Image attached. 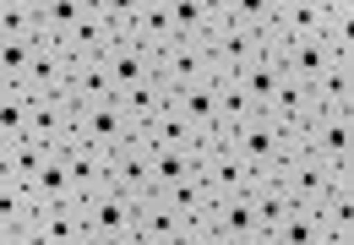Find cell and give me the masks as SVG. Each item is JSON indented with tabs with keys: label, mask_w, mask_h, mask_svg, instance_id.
Listing matches in <instances>:
<instances>
[{
	"label": "cell",
	"mask_w": 354,
	"mask_h": 245,
	"mask_svg": "<svg viewBox=\"0 0 354 245\" xmlns=\"http://www.w3.org/2000/svg\"><path fill=\"white\" fill-rule=\"evenodd\" d=\"M218 11H223V22L257 33L262 49H267V39H272V28H278V0H218Z\"/></svg>",
	"instance_id": "cell-22"
},
{
	"label": "cell",
	"mask_w": 354,
	"mask_h": 245,
	"mask_svg": "<svg viewBox=\"0 0 354 245\" xmlns=\"http://www.w3.org/2000/svg\"><path fill=\"white\" fill-rule=\"evenodd\" d=\"M60 153H66V180H71V202H88L93 191L104 185V158H109V153H93V147H82V142H66Z\"/></svg>",
	"instance_id": "cell-17"
},
{
	"label": "cell",
	"mask_w": 354,
	"mask_h": 245,
	"mask_svg": "<svg viewBox=\"0 0 354 245\" xmlns=\"http://www.w3.org/2000/svg\"><path fill=\"white\" fill-rule=\"evenodd\" d=\"M22 142H33V147H66V142H71V104H66V98L33 104V109H28V136H22Z\"/></svg>",
	"instance_id": "cell-13"
},
{
	"label": "cell",
	"mask_w": 354,
	"mask_h": 245,
	"mask_svg": "<svg viewBox=\"0 0 354 245\" xmlns=\"http://www.w3.org/2000/svg\"><path fill=\"white\" fill-rule=\"evenodd\" d=\"M33 71V44L28 39H0V82L6 87H22Z\"/></svg>",
	"instance_id": "cell-34"
},
{
	"label": "cell",
	"mask_w": 354,
	"mask_h": 245,
	"mask_svg": "<svg viewBox=\"0 0 354 245\" xmlns=\"http://www.w3.org/2000/svg\"><path fill=\"white\" fill-rule=\"evenodd\" d=\"M310 104L316 115H354V66H327L322 77L310 82Z\"/></svg>",
	"instance_id": "cell-14"
},
{
	"label": "cell",
	"mask_w": 354,
	"mask_h": 245,
	"mask_svg": "<svg viewBox=\"0 0 354 245\" xmlns=\"http://www.w3.org/2000/svg\"><path fill=\"white\" fill-rule=\"evenodd\" d=\"M33 197H39V212L71 202V180H66V153H60V147L44 153V169H39V180H33Z\"/></svg>",
	"instance_id": "cell-26"
},
{
	"label": "cell",
	"mask_w": 354,
	"mask_h": 245,
	"mask_svg": "<svg viewBox=\"0 0 354 245\" xmlns=\"http://www.w3.org/2000/svg\"><path fill=\"white\" fill-rule=\"evenodd\" d=\"M229 147L240 153V163H245L251 174H278V163L295 153V147H289V136H283L278 125L267 120V115L245 120L240 131H234V136H229Z\"/></svg>",
	"instance_id": "cell-3"
},
{
	"label": "cell",
	"mask_w": 354,
	"mask_h": 245,
	"mask_svg": "<svg viewBox=\"0 0 354 245\" xmlns=\"http://www.w3.org/2000/svg\"><path fill=\"white\" fill-rule=\"evenodd\" d=\"M251 207H257V229L272 235L283 218H289V197H283V185L272 180V174H257L251 180Z\"/></svg>",
	"instance_id": "cell-25"
},
{
	"label": "cell",
	"mask_w": 354,
	"mask_h": 245,
	"mask_svg": "<svg viewBox=\"0 0 354 245\" xmlns=\"http://www.w3.org/2000/svg\"><path fill=\"white\" fill-rule=\"evenodd\" d=\"M104 71H109L115 87H126V82H136V77H153V55H147L142 44H115V49L104 55Z\"/></svg>",
	"instance_id": "cell-27"
},
{
	"label": "cell",
	"mask_w": 354,
	"mask_h": 245,
	"mask_svg": "<svg viewBox=\"0 0 354 245\" xmlns=\"http://www.w3.org/2000/svg\"><path fill=\"white\" fill-rule=\"evenodd\" d=\"M245 120H257V104L240 93V82H218V131L234 136Z\"/></svg>",
	"instance_id": "cell-32"
},
{
	"label": "cell",
	"mask_w": 354,
	"mask_h": 245,
	"mask_svg": "<svg viewBox=\"0 0 354 245\" xmlns=\"http://www.w3.org/2000/svg\"><path fill=\"white\" fill-rule=\"evenodd\" d=\"M349 28H354V6L333 0V6H327V28H322V44H327V55H333L338 66H354V44H349Z\"/></svg>",
	"instance_id": "cell-28"
},
{
	"label": "cell",
	"mask_w": 354,
	"mask_h": 245,
	"mask_svg": "<svg viewBox=\"0 0 354 245\" xmlns=\"http://www.w3.org/2000/svg\"><path fill=\"white\" fill-rule=\"evenodd\" d=\"M109 98H115V82L104 71V60H71L66 104H71V109H88V104H109Z\"/></svg>",
	"instance_id": "cell-16"
},
{
	"label": "cell",
	"mask_w": 354,
	"mask_h": 245,
	"mask_svg": "<svg viewBox=\"0 0 354 245\" xmlns=\"http://www.w3.org/2000/svg\"><path fill=\"white\" fill-rule=\"evenodd\" d=\"M22 240L28 245H82L88 229H82V207L66 202V207H44L22 224Z\"/></svg>",
	"instance_id": "cell-10"
},
{
	"label": "cell",
	"mask_w": 354,
	"mask_h": 245,
	"mask_svg": "<svg viewBox=\"0 0 354 245\" xmlns=\"http://www.w3.org/2000/svg\"><path fill=\"white\" fill-rule=\"evenodd\" d=\"M158 197L175 207L185 224H207V218H213V207H218V197L202 185V174H185V180H175L169 191H158Z\"/></svg>",
	"instance_id": "cell-21"
},
{
	"label": "cell",
	"mask_w": 354,
	"mask_h": 245,
	"mask_svg": "<svg viewBox=\"0 0 354 245\" xmlns=\"http://www.w3.org/2000/svg\"><path fill=\"white\" fill-rule=\"evenodd\" d=\"M180 245H229V240H223L218 229H207V224H191V229H185V240H180Z\"/></svg>",
	"instance_id": "cell-37"
},
{
	"label": "cell",
	"mask_w": 354,
	"mask_h": 245,
	"mask_svg": "<svg viewBox=\"0 0 354 245\" xmlns=\"http://www.w3.org/2000/svg\"><path fill=\"white\" fill-rule=\"evenodd\" d=\"M104 185H115V191L131 197V202L153 197V153L131 136L126 147H115V153L104 158Z\"/></svg>",
	"instance_id": "cell-6"
},
{
	"label": "cell",
	"mask_w": 354,
	"mask_h": 245,
	"mask_svg": "<svg viewBox=\"0 0 354 245\" xmlns=\"http://www.w3.org/2000/svg\"><path fill=\"white\" fill-rule=\"evenodd\" d=\"M0 245H28L22 235H11V229H0Z\"/></svg>",
	"instance_id": "cell-38"
},
{
	"label": "cell",
	"mask_w": 354,
	"mask_h": 245,
	"mask_svg": "<svg viewBox=\"0 0 354 245\" xmlns=\"http://www.w3.org/2000/svg\"><path fill=\"white\" fill-rule=\"evenodd\" d=\"M82 245H88V240H82Z\"/></svg>",
	"instance_id": "cell-41"
},
{
	"label": "cell",
	"mask_w": 354,
	"mask_h": 245,
	"mask_svg": "<svg viewBox=\"0 0 354 245\" xmlns=\"http://www.w3.org/2000/svg\"><path fill=\"white\" fill-rule=\"evenodd\" d=\"M147 153H153V147H147ZM185 174H196V153H153V191H169Z\"/></svg>",
	"instance_id": "cell-36"
},
{
	"label": "cell",
	"mask_w": 354,
	"mask_h": 245,
	"mask_svg": "<svg viewBox=\"0 0 354 245\" xmlns=\"http://www.w3.org/2000/svg\"><path fill=\"white\" fill-rule=\"evenodd\" d=\"M322 240V224L310 207H289V218L272 229V245H316Z\"/></svg>",
	"instance_id": "cell-33"
},
{
	"label": "cell",
	"mask_w": 354,
	"mask_h": 245,
	"mask_svg": "<svg viewBox=\"0 0 354 245\" xmlns=\"http://www.w3.org/2000/svg\"><path fill=\"white\" fill-rule=\"evenodd\" d=\"M82 17H88V0H39V28H44L55 44L66 39Z\"/></svg>",
	"instance_id": "cell-30"
},
{
	"label": "cell",
	"mask_w": 354,
	"mask_h": 245,
	"mask_svg": "<svg viewBox=\"0 0 354 245\" xmlns=\"http://www.w3.org/2000/svg\"><path fill=\"white\" fill-rule=\"evenodd\" d=\"M164 6H169V33H175V44H202L223 22V11L213 0H164Z\"/></svg>",
	"instance_id": "cell-12"
},
{
	"label": "cell",
	"mask_w": 354,
	"mask_h": 245,
	"mask_svg": "<svg viewBox=\"0 0 354 245\" xmlns=\"http://www.w3.org/2000/svg\"><path fill=\"white\" fill-rule=\"evenodd\" d=\"M278 185H283V197H289V207H310L316 212V202L333 191V169L322 158H310L306 147H295L289 158L278 163V174H272Z\"/></svg>",
	"instance_id": "cell-4"
},
{
	"label": "cell",
	"mask_w": 354,
	"mask_h": 245,
	"mask_svg": "<svg viewBox=\"0 0 354 245\" xmlns=\"http://www.w3.org/2000/svg\"><path fill=\"white\" fill-rule=\"evenodd\" d=\"M278 66H283V77H295V82H316L327 66H333V55H327V44L322 39H295V44H283L278 49Z\"/></svg>",
	"instance_id": "cell-20"
},
{
	"label": "cell",
	"mask_w": 354,
	"mask_h": 245,
	"mask_svg": "<svg viewBox=\"0 0 354 245\" xmlns=\"http://www.w3.org/2000/svg\"><path fill=\"white\" fill-rule=\"evenodd\" d=\"M136 142H142V147H153V153H196V136L185 131V120H180L169 104H164L153 120L136 131Z\"/></svg>",
	"instance_id": "cell-15"
},
{
	"label": "cell",
	"mask_w": 354,
	"mask_h": 245,
	"mask_svg": "<svg viewBox=\"0 0 354 245\" xmlns=\"http://www.w3.org/2000/svg\"><path fill=\"white\" fill-rule=\"evenodd\" d=\"M39 28V0H0V39H28Z\"/></svg>",
	"instance_id": "cell-35"
},
{
	"label": "cell",
	"mask_w": 354,
	"mask_h": 245,
	"mask_svg": "<svg viewBox=\"0 0 354 245\" xmlns=\"http://www.w3.org/2000/svg\"><path fill=\"white\" fill-rule=\"evenodd\" d=\"M28 109H33V98L22 87H6L0 93V147H11V142L28 136Z\"/></svg>",
	"instance_id": "cell-29"
},
{
	"label": "cell",
	"mask_w": 354,
	"mask_h": 245,
	"mask_svg": "<svg viewBox=\"0 0 354 245\" xmlns=\"http://www.w3.org/2000/svg\"><path fill=\"white\" fill-rule=\"evenodd\" d=\"M82 207V229H88V245H120L136 235V202L120 197L115 185H98Z\"/></svg>",
	"instance_id": "cell-1"
},
{
	"label": "cell",
	"mask_w": 354,
	"mask_h": 245,
	"mask_svg": "<svg viewBox=\"0 0 354 245\" xmlns=\"http://www.w3.org/2000/svg\"><path fill=\"white\" fill-rule=\"evenodd\" d=\"M207 229H218L229 245H240V240H251V235H262V229H257L251 191H240V197H223V202L213 207V218H207Z\"/></svg>",
	"instance_id": "cell-19"
},
{
	"label": "cell",
	"mask_w": 354,
	"mask_h": 245,
	"mask_svg": "<svg viewBox=\"0 0 354 245\" xmlns=\"http://www.w3.org/2000/svg\"><path fill=\"white\" fill-rule=\"evenodd\" d=\"M39 212V197L28 191V185H11V180H0V229H11V235H22V224Z\"/></svg>",
	"instance_id": "cell-31"
},
{
	"label": "cell",
	"mask_w": 354,
	"mask_h": 245,
	"mask_svg": "<svg viewBox=\"0 0 354 245\" xmlns=\"http://www.w3.org/2000/svg\"><path fill=\"white\" fill-rule=\"evenodd\" d=\"M136 136V125L120 115V104H88V109H71V142H82L93 153H115Z\"/></svg>",
	"instance_id": "cell-2"
},
{
	"label": "cell",
	"mask_w": 354,
	"mask_h": 245,
	"mask_svg": "<svg viewBox=\"0 0 354 245\" xmlns=\"http://www.w3.org/2000/svg\"><path fill=\"white\" fill-rule=\"evenodd\" d=\"M185 229H191V224H185L158 191L136 202V240H142V245H180V240H185Z\"/></svg>",
	"instance_id": "cell-11"
},
{
	"label": "cell",
	"mask_w": 354,
	"mask_h": 245,
	"mask_svg": "<svg viewBox=\"0 0 354 245\" xmlns=\"http://www.w3.org/2000/svg\"><path fill=\"white\" fill-rule=\"evenodd\" d=\"M240 245H272V235H251V240H240Z\"/></svg>",
	"instance_id": "cell-39"
},
{
	"label": "cell",
	"mask_w": 354,
	"mask_h": 245,
	"mask_svg": "<svg viewBox=\"0 0 354 245\" xmlns=\"http://www.w3.org/2000/svg\"><path fill=\"white\" fill-rule=\"evenodd\" d=\"M169 109H175L185 131L202 142V136H223L218 131V82H191V87H180L169 93Z\"/></svg>",
	"instance_id": "cell-8"
},
{
	"label": "cell",
	"mask_w": 354,
	"mask_h": 245,
	"mask_svg": "<svg viewBox=\"0 0 354 245\" xmlns=\"http://www.w3.org/2000/svg\"><path fill=\"white\" fill-rule=\"evenodd\" d=\"M306 153L322 158L333 174L349 169L354 163V115H316V125H310V136H306Z\"/></svg>",
	"instance_id": "cell-7"
},
{
	"label": "cell",
	"mask_w": 354,
	"mask_h": 245,
	"mask_svg": "<svg viewBox=\"0 0 354 245\" xmlns=\"http://www.w3.org/2000/svg\"><path fill=\"white\" fill-rule=\"evenodd\" d=\"M0 93H6V82H0Z\"/></svg>",
	"instance_id": "cell-40"
},
{
	"label": "cell",
	"mask_w": 354,
	"mask_h": 245,
	"mask_svg": "<svg viewBox=\"0 0 354 245\" xmlns=\"http://www.w3.org/2000/svg\"><path fill=\"white\" fill-rule=\"evenodd\" d=\"M44 153H49V147H33V142H11V147H0V180L33 191V180H39V169H44Z\"/></svg>",
	"instance_id": "cell-24"
},
{
	"label": "cell",
	"mask_w": 354,
	"mask_h": 245,
	"mask_svg": "<svg viewBox=\"0 0 354 245\" xmlns=\"http://www.w3.org/2000/svg\"><path fill=\"white\" fill-rule=\"evenodd\" d=\"M60 49L71 60H104L115 49V28H109V0H88V17L60 39Z\"/></svg>",
	"instance_id": "cell-9"
},
{
	"label": "cell",
	"mask_w": 354,
	"mask_h": 245,
	"mask_svg": "<svg viewBox=\"0 0 354 245\" xmlns=\"http://www.w3.org/2000/svg\"><path fill=\"white\" fill-rule=\"evenodd\" d=\"M115 104H120V115L142 131V125H147L158 109H164V104H169V93H164L153 77H136V82H126V87H115Z\"/></svg>",
	"instance_id": "cell-18"
},
{
	"label": "cell",
	"mask_w": 354,
	"mask_h": 245,
	"mask_svg": "<svg viewBox=\"0 0 354 245\" xmlns=\"http://www.w3.org/2000/svg\"><path fill=\"white\" fill-rule=\"evenodd\" d=\"M153 82L164 93H180L191 82H213V60L202 44H164V49H153Z\"/></svg>",
	"instance_id": "cell-5"
},
{
	"label": "cell",
	"mask_w": 354,
	"mask_h": 245,
	"mask_svg": "<svg viewBox=\"0 0 354 245\" xmlns=\"http://www.w3.org/2000/svg\"><path fill=\"white\" fill-rule=\"evenodd\" d=\"M229 82H240V93L257 104V115H267V104H272L278 82H283V66H278V55H262V60H251L240 77H229Z\"/></svg>",
	"instance_id": "cell-23"
}]
</instances>
